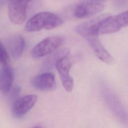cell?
<instances>
[{
    "mask_svg": "<svg viewBox=\"0 0 128 128\" xmlns=\"http://www.w3.org/2000/svg\"><path fill=\"white\" fill-rule=\"evenodd\" d=\"M64 22L57 14L42 12L32 16L26 24L24 30L27 32H38L42 29L51 30L61 26Z\"/></svg>",
    "mask_w": 128,
    "mask_h": 128,
    "instance_id": "1",
    "label": "cell"
},
{
    "mask_svg": "<svg viewBox=\"0 0 128 128\" xmlns=\"http://www.w3.org/2000/svg\"><path fill=\"white\" fill-rule=\"evenodd\" d=\"M64 38L60 36L48 37L38 43L33 48L32 54L35 58H39L51 54L63 43Z\"/></svg>",
    "mask_w": 128,
    "mask_h": 128,
    "instance_id": "2",
    "label": "cell"
},
{
    "mask_svg": "<svg viewBox=\"0 0 128 128\" xmlns=\"http://www.w3.org/2000/svg\"><path fill=\"white\" fill-rule=\"evenodd\" d=\"M102 94L106 104L113 114L120 120L126 122L128 116L118 98L106 88H102Z\"/></svg>",
    "mask_w": 128,
    "mask_h": 128,
    "instance_id": "3",
    "label": "cell"
},
{
    "mask_svg": "<svg viewBox=\"0 0 128 128\" xmlns=\"http://www.w3.org/2000/svg\"><path fill=\"white\" fill-rule=\"evenodd\" d=\"M98 36L97 34L86 33L81 36L88 42L96 56L99 60L108 64H114V59L102 45Z\"/></svg>",
    "mask_w": 128,
    "mask_h": 128,
    "instance_id": "4",
    "label": "cell"
},
{
    "mask_svg": "<svg viewBox=\"0 0 128 128\" xmlns=\"http://www.w3.org/2000/svg\"><path fill=\"white\" fill-rule=\"evenodd\" d=\"M72 66V60L68 56L60 58L56 65L62 86L68 92H72L74 86L73 78L70 74Z\"/></svg>",
    "mask_w": 128,
    "mask_h": 128,
    "instance_id": "5",
    "label": "cell"
},
{
    "mask_svg": "<svg viewBox=\"0 0 128 128\" xmlns=\"http://www.w3.org/2000/svg\"><path fill=\"white\" fill-rule=\"evenodd\" d=\"M30 0H8V15L10 21L16 24H22L26 19V10Z\"/></svg>",
    "mask_w": 128,
    "mask_h": 128,
    "instance_id": "6",
    "label": "cell"
},
{
    "mask_svg": "<svg viewBox=\"0 0 128 128\" xmlns=\"http://www.w3.org/2000/svg\"><path fill=\"white\" fill-rule=\"evenodd\" d=\"M37 100L36 94H28L18 98L13 102L12 115L18 118L23 117L34 107Z\"/></svg>",
    "mask_w": 128,
    "mask_h": 128,
    "instance_id": "7",
    "label": "cell"
},
{
    "mask_svg": "<svg viewBox=\"0 0 128 128\" xmlns=\"http://www.w3.org/2000/svg\"><path fill=\"white\" fill-rule=\"evenodd\" d=\"M104 8L101 2L88 1L76 4L72 10L73 16L78 18H84L92 16Z\"/></svg>",
    "mask_w": 128,
    "mask_h": 128,
    "instance_id": "8",
    "label": "cell"
},
{
    "mask_svg": "<svg viewBox=\"0 0 128 128\" xmlns=\"http://www.w3.org/2000/svg\"><path fill=\"white\" fill-rule=\"evenodd\" d=\"M31 84L34 88L42 91L52 90L56 88L54 75L48 72H44L34 77L31 81Z\"/></svg>",
    "mask_w": 128,
    "mask_h": 128,
    "instance_id": "9",
    "label": "cell"
},
{
    "mask_svg": "<svg viewBox=\"0 0 128 128\" xmlns=\"http://www.w3.org/2000/svg\"><path fill=\"white\" fill-rule=\"evenodd\" d=\"M121 28L116 16L106 15L98 22L96 32L98 35L110 34L118 32Z\"/></svg>",
    "mask_w": 128,
    "mask_h": 128,
    "instance_id": "10",
    "label": "cell"
},
{
    "mask_svg": "<svg viewBox=\"0 0 128 128\" xmlns=\"http://www.w3.org/2000/svg\"><path fill=\"white\" fill-rule=\"evenodd\" d=\"M6 44L11 56L14 58L17 59L23 53L25 40L21 34H17L7 38L6 40Z\"/></svg>",
    "mask_w": 128,
    "mask_h": 128,
    "instance_id": "11",
    "label": "cell"
},
{
    "mask_svg": "<svg viewBox=\"0 0 128 128\" xmlns=\"http://www.w3.org/2000/svg\"><path fill=\"white\" fill-rule=\"evenodd\" d=\"M69 54L70 50L68 48H62L53 52L42 62L40 66L41 71L46 72L51 70L56 66V62L60 58L68 56Z\"/></svg>",
    "mask_w": 128,
    "mask_h": 128,
    "instance_id": "12",
    "label": "cell"
},
{
    "mask_svg": "<svg viewBox=\"0 0 128 128\" xmlns=\"http://www.w3.org/2000/svg\"><path fill=\"white\" fill-rule=\"evenodd\" d=\"M2 67L0 75V90L3 94H6L10 92L12 88L14 72L9 65Z\"/></svg>",
    "mask_w": 128,
    "mask_h": 128,
    "instance_id": "13",
    "label": "cell"
},
{
    "mask_svg": "<svg viewBox=\"0 0 128 128\" xmlns=\"http://www.w3.org/2000/svg\"><path fill=\"white\" fill-rule=\"evenodd\" d=\"M10 58L7 50L2 46V44H0V62L2 66H5L8 65Z\"/></svg>",
    "mask_w": 128,
    "mask_h": 128,
    "instance_id": "14",
    "label": "cell"
},
{
    "mask_svg": "<svg viewBox=\"0 0 128 128\" xmlns=\"http://www.w3.org/2000/svg\"><path fill=\"white\" fill-rule=\"evenodd\" d=\"M116 18L122 28L126 27L128 26V10L122 12L116 15Z\"/></svg>",
    "mask_w": 128,
    "mask_h": 128,
    "instance_id": "15",
    "label": "cell"
},
{
    "mask_svg": "<svg viewBox=\"0 0 128 128\" xmlns=\"http://www.w3.org/2000/svg\"><path fill=\"white\" fill-rule=\"evenodd\" d=\"M21 88L18 85H16L12 88L10 92V99L13 102L18 98V96L20 92Z\"/></svg>",
    "mask_w": 128,
    "mask_h": 128,
    "instance_id": "16",
    "label": "cell"
},
{
    "mask_svg": "<svg viewBox=\"0 0 128 128\" xmlns=\"http://www.w3.org/2000/svg\"><path fill=\"white\" fill-rule=\"evenodd\" d=\"M89 1H92V2H102L105 0H88Z\"/></svg>",
    "mask_w": 128,
    "mask_h": 128,
    "instance_id": "17",
    "label": "cell"
}]
</instances>
